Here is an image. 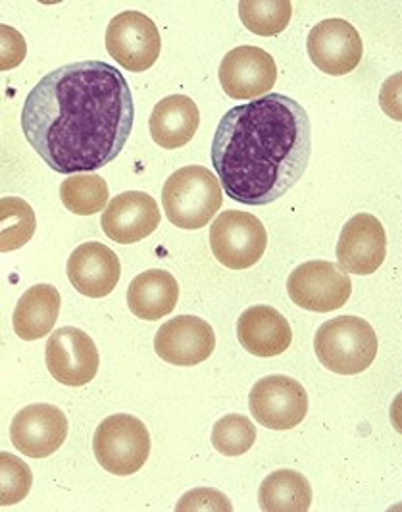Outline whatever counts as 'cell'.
<instances>
[{
  "instance_id": "cell-9",
  "label": "cell",
  "mask_w": 402,
  "mask_h": 512,
  "mask_svg": "<svg viewBox=\"0 0 402 512\" xmlns=\"http://www.w3.org/2000/svg\"><path fill=\"white\" fill-rule=\"evenodd\" d=\"M251 414L268 430H293L308 414V395L297 380L289 376H266L252 385L249 395Z\"/></svg>"
},
{
  "instance_id": "cell-7",
  "label": "cell",
  "mask_w": 402,
  "mask_h": 512,
  "mask_svg": "<svg viewBox=\"0 0 402 512\" xmlns=\"http://www.w3.org/2000/svg\"><path fill=\"white\" fill-rule=\"evenodd\" d=\"M287 293L297 307L310 312H333L351 299L349 274L335 262L310 260L291 272Z\"/></svg>"
},
{
  "instance_id": "cell-25",
  "label": "cell",
  "mask_w": 402,
  "mask_h": 512,
  "mask_svg": "<svg viewBox=\"0 0 402 512\" xmlns=\"http://www.w3.org/2000/svg\"><path fill=\"white\" fill-rule=\"evenodd\" d=\"M239 16L252 33L274 37L289 26L293 4L289 0H243L239 2Z\"/></svg>"
},
{
  "instance_id": "cell-4",
  "label": "cell",
  "mask_w": 402,
  "mask_h": 512,
  "mask_svg": "<svg viewBox=\"0 0 402 512\" xmlns=\"http://www.w3.org/2000/svg\"><path fill=\"white\" fill-rule=\"evenodd\" d=\"M314 351L327 370L341 376H354L374 364L377 335L364 318H331L318 328Z\"/></svg>"
},
{
  "instance_id": "cell-22",
  "label": "cell",
  "mask_w": 402,
  "mask_h": 512,
  "mask_svg": "<svg viewBox=\"0 0 402 512\" xmlns=\"http://www.w3.org/2000/svg\"><path fill=\"white\" fill-rule=\"evenodd\" d=\"M258 503L266 512H306L312 505V487L301 472L277 470L262 482Z\"/></svg>"
},
{
  "instance_id": "cell-28",
  "label": "cell",
  "mask_w": 402,
  "mask_h": 512,
  "mask_svg": "<svg viewBox=\"0 0 402 512\" xmlns=\"http://www.w3.org/2000/svg\"><path fill=\"white\" fill-rule=\"evenodd\" d=\"M27 56V43L24 35L14 27L0 24V72H10L18 68Z\"/></svg>"
},
{
  "instance_id": "cell-18",
  "label": "cell",
  "mask_w": 402,
  "mask_h": 512,
  "mask_svg": "<svg viewBox=\"0 0 402 512\" xmlns=\"http://www.w3.org/2000/svg\"><path fill=\"white\" fill-rule=\"evenodd\" d=\"M237 337L243 349L251 355L270 359L291 347L293 330L279 310L268 305H256L239 316Z\"/></svg>"
},
{
  "instance_id": "cell-24",
  "label": "cell",
  "mask_w": 402,
  "mask_h": 512,
  "mask_svg": "<svg viewBox=\"0 0 402 512\" xmlns=\"http://www.w3.org/2000/svg\"><path fill=\"white\" fill-rule=\"evenodd\" d=\"M108 185L99 174H74L60 185V199L77 216H93L108 205Z\"/></svg>"
},
{
  "instance_id": "cell-21",
  "label": "cell",
  "mask_w": 402,
  "mask_h": 512,
  "mask_svg": "<svg viewBox=\"0 0 402 512\" xmlns=\"http://www.w3.org/2000/svg\"><path fill=\"white\" fill-rule=\"evenodd\" d=\"M60 293L51 283L29 287L14 308V332L24 341H37L52 332L60 314Z\"/></svg>"
},
{
  "instance_id": "cell-6",
  "label": "cell",
  "mask_w": 402,
  "mask_h": 512,
  "mask_svg": "<svg viewBox=\"0 0 402 512\" xmlns=\"http://www.w3.org/2000/svg\"><path fill=\"white\" fill-rule=\"evenodd\" d=\"M268 247V231L249 212L226 210L210 226V249L229 270L254 266Z\"/></svg>"
},
{
  "instance_id": "cell-3",
  "label": "cell",
  "mask_w": 402,
  "mask_h": 512,
  "mask_svg": "<svg viewBox=\"0 0 402 512\" xmlns=\"http://www.w3.org/2000/svg\"><path fill=\"white\" fill-rule=\"evenodd\" d=\"M222 203V185L216 174L204 166L179 168L162 189L164 212L179 230H201L208 226Z\"/></svg>"
},
{
  "instance_id": "cell-12",
  "label": "cell",
  "mask_w": 402,
  "mask_h": 512,
  "mask_svg": "<svg viewBox=\"0 0 402 512\" xmlns=\"http://www.w3.org/2000/svg\"><path fill=\"white\" fill-rule=\"evenodd\" d=\"M306 51L312 64L327 76H347L362 60L360 33L347 20L329 18L310 29Z\"/></svg>"
},
{
  "instance_id": "cell-23",
  "label": "cell",
  "mask_w": 402,
  "mask_h": 512,
  "mask_svg": "<svg viewBox=\"0 0 402 512\" xmlns=\"http://www.w3.org/2000/svg\"><path fill=\"white\" fill-rule=\"evenodd\" d=\"M37 218L31 205L20 197L0 199V253H12L33 239Z\"/></svg>"
},
{
  "instance_id": "cell-5",
  "label": "cell",
  "mask_w": 402,
  "mask_h": 512,
  "mask_svg": "<svg viewBox=\"0 0 402 512\" xmlns=\"http://www.w3.org/2000/svg\"><path fill=\"white\" fill-rule=\"evenodd\" d=\"M149 428L131 414L104 418L93 439V451L102 468L114 476L139 472L151 457Z\"/></svg>"
},
{
  "instance_id": "cell-1",
  "label": "cell",
  "mask_w": 402,
  "mask_h": 512,
  "mask_svg": "<svg viewBox=\"0 0 402 512\" xmlns=\"http://www.w3.org/2000/svg\"><path fill=\"white\" fill-rule=\"evenodd\" d=\"M135 104L126 76L102 60L66 64L27 95L22 129L49 168L74 176L116 160L133 129Z\"/></svg>"
},
{
  "instance_id": "cell-14",
  "label": "cell",
  "mask_w": 402,
  "mask_h": 512,
  "mask_svg": "<svg viewBox=\"0 0 402 512\" xmlns=\"http://www.w3.org/2000/svg\"><path fill=\"white\" fill-rule=\"evenodd\" d=\"M216 349V333L199 316H176L160 326L154 351L174 366H197Z\"/></svg>"
},
{
  "instance_id": "cell-26",
  "label": "cell",
  "mask_w": 402,
  "mask_h": 512,
  "mask_svg": "<svg viewBox=\"0 0 402 512\" xmlns=\"http://www.w3.org/2000/svg\"><path fill=\"white\" fill-rule=\"evenodd\" d=\"M256 441V426L243 414H227L212 428V445L224 457L249 453Z\"/></svg>"
},
{
  "instance_id": "cell-10",
  "label": "cell",
  "mask_w": 402,
  "mask_h": 512,
  "mask_svg": "<svg viewBox=\"0 0 402 512\" xmlns=\"http://www.w3.org/2000/svg\"><path fill=\"white\" fill-rule=\"evenodd\" d=\"M45 360L52 378L68 387L91 384L101 364L95 341L89 333L74 326H64L51 333Z\"/></svg>"
},
{
  "instance_id": "cell-15",
  "label": "cell",
  "mask_w": 402,
  "mask_h": 512,
  "mask_svg": "<svg viewBox=\"0 0 402 512\" xmlns=\"http://www.w3.org/2000/svg\"><path fill=\"white\" fill-rule=\"evenodd\" d=\"M387 256V235L372 214H356L343 226L337 241V260L345 272L370 276Z\"/></svg>"
},
{
  "instance_id": "cell-13",
  "label": "cell",
  "mask_w": 402,
  "mask_h": 512,
  "mask_svg": "<svg viewBox=\"0 0 402 512\" xmlns=\"http://www.w3.org/2000/svg\"><path fill=\"white\" fill-rule=\"evenodd\" d=\"M68 428L64 410L49 403H35L14 416L10 424V439L22 455L31 459H47L64 445Z\"/></svg>"
},
{
  "instance_id": "cell-27",
  "label": "cell",
  "mask_w": 402,
  "mask_h": 512,
  "mask_svg": "<svg viewBox=\"0 0 402 512\" xmlns=\"http://www.w3.org/2000/svg\"><path fill=\"white\" fill-rule=\"evenodd\" d=\"M31 486L33 472L27 462L12 453H0V507L22 503Z\"/></svg>"
},
{
  "instance_id": "cell-19",
  "label": "cell",
  "mask_w": 402,
  "mask_h": 512,
  "mask_svg": "<svg viewBox=\"0 0 402 512\" xmlns=\"http://www.w3.org/2000/svg\"><path fill=\"white\" fill-rule=\"evenodd\" d=\"M201 112L197 103L187 95H172L156 103L149 129L152 141L162 149L185 147L197 133Z\"/></svg>"
},
{
  "instance_id": "cell-11",
  "label": "cell",
  "mask_w": 402,
  "mask_h": 512,
  "mask_svg": "<svg viewBox=\"0 0 402 512\" xmlns=\"http://www.w3.org/2000/svg\"><path fill=\"white\" fill-rule=\"evenodd\" d=\"M220 85L235 101H254L270 93L276 85L274 56L258 47H237L227 52L220 64Z\"/></svg>"
},
{
  "instance_id": "cell-20",
  "label": "cell",
  "mask_w": 402,
  "mask_h": 512,
  "mask_svg": "<svg viewBox=\"0 0 402 512\" xmlns=\"http://www.w3.org/2000/svg\"><path fill=\"white\" fill-rule=\"evenodd\" d=\"M179 301V283L166 270L141 272L127 289V307L141 320H160L174 312Z\"/></svg>"
},
{
  "instance_id": "cell-16",
  "label": "cell",
  "mask_w": 402,
  "mask_h": 512,
  "mask_svg": "<svg viewBox=\"0 0 402 512\" xmlns=\"http://www.w3.org/2000/svg\"><path fill=\"white\" fill-rule=\"evenodd\" d=\"M162 214L156 201L143 191H126L104 208L101 226L110 241L133 245L152 235L160 226Z\"/></svg>"
},
{
  "instance_id": "cell-17",
  "label": "cell",
  "mask_w": 402,
  "mask_h": 512,
  "mask_svg": "<svg viewBox=\"0 0 402 512\" xmlns=\"http://www.w3.org/2000/svg\"><path fill=\"white\" fill-rule=\"evenodd\" d=\"M66 272L81 295L102 299L116 289L122 276V264L110 247L89 241L70 255Z\"/></svg>"
},
{
  "instance_id": "cell-8",
  "label": "cell",
  "mask_w": 402,
  "mask_h": 512,
  "mask_svg": "<svg viewBox=\"0 0 402 512\" xmlns=\"http://www.w3.org/2000/svg\"><path fill=\"white\" fill-rule=\"evenodd\" d=\"M106 51L127 72H147L162 51L158 27L141 12H122L106 29Z\"/></svg>"
},
{
  "instance_id": "cell-29",
  "label": "cell",
  "mask_w": 402,
  "mask_h": 512,
  "mask_svg": "<svg viewBox=\"0 0 402 512\" xmlns=\"http://www.w3.org/2000/svg\"><path fill=\"white\" fill-rule=\"evenodd\" d=\"M177 511H233L224 493L208 487H197L183 495L176 507Z\"/></svg>"
},
{
  "instance_id": "cell-2",
  "label": "cell",
  "mask_w": 402,
  "mask_h": 512,
  "mask_svg": "<svg viewBox=\"0 0 402 512\" xmlns=\"http://www.w3.org/2000/svg\"><path fill=\"white\" fill-rule=\"evenodd\" d=\"M312 128L308 112L287 95L268 93L227 110L212 141V164L235 203H276L308 168Z\"/></svg>"
}]
</instances>
